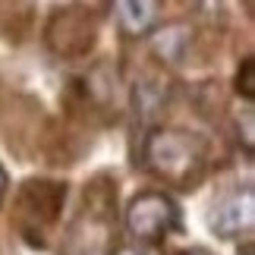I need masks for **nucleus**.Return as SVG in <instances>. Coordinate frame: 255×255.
<instances>
[{
    "label": "nucleus",
    "mask_w": 255,
    "mask_h": 255,
    "mask_svg": "<svg viewBox=\"0 0 255 255\" xmlns=\"http://www.w3.org/2000/svg\"><path fill=\"white\" fill-rule=\"evenodd\" d=\"M117 233V186L104 176L85 189L79 211L73 214L70 227L63 233L60 255H111Z\"/></svg>",
    "instance_id": "2"
},
{
    "label": "nucleus",
    "mask_w": 255,
    "mask_h": 255,
    "mask_svg": "<svg viewBox=\"0 0 255 255\" xmlns=\"http://www.w3.org/2000/svg\"><path fill=\"white\" fill-rule=\"evenodd\" d=\"M211 230L221 240H240V237H252L255 227V192L252 183L237 186V189L218 195L214 208L208 214Z\"/></svg>",
    "instance_id": "5"
},
{
    "label": "nucleus",
    "mask_w": 255,
    "mask_h": 255,
    "mask_svg": "<svg viewBox=\"0 0 255 255\" xmlns=\"http://www.w3.org/2000/svg\"><path fill=\"white\" fill-rule=\"evenodd\" d=\"M111 255H161V246H148V243H123V246H114Z\"/></svg>",
    "instance_id": "9"
},
{
    "label": "nucleus",
    "mask_w": 255,
    "mask_h": 255,
    "mask_svg": "<svg viewBox=\"0 0 255 255\" xmlns=\"http://www.w3.org/2000/svg\"><path fill=\"white\" fill-rule=\"evenodd\" d=\"M126 233L135 243H148V246H161L170 233L180 230V205H176L167 192L158 189H145L139 195H132V202L126 205Z\"/></svg>",
    "instance_id": "3"
},
{
    "label": "nucleus",
    "mask_w": 255,
    "mask_h": 255,
    "mask_svg": "<svg viewBox=\"0 0 255 255\" xmlns=\"http://www.w3.org/2000/svg\"><path fill=\"white\" fill-rule=\"evenodd\" d=\"M76 6H79V9H85V13H92V16H98L101 9H107V6H111V0H76Z\"/></svg>",
    "instance_id": "10"
},
{
    "label": "nucleus",
    "mask_w": 255,
    "mask_h": 255,
    "mask_svg": "<svg viewBox=\"0 0 255 255\" xmlns=\"http://www.w3.org/2000/svg\"><path fill=\"white\" fill-rule=\"evenodd\" d=\"M199 3H202L205 9H211V6H218V3H221V0H199Z\"/></svg>",
    "instance_id": "12"
},
{
    "label": "nucleus",
    "mask_w": 255,
    "mask_h": 255,
    "mask_svg": "<svg viewBox=\"0 0 255 255\" xmlns=\"http://www.w3.org/2000/svg\"><path fill=\"white\" fill-rule=\"evenodd\" d=\"M3 195H6V173L0 167V202H3Z\"/></svg>",
    "instance_id": "11"
},
{
    "label": "nucleus",
    "mask_w": 255,
    "mask_h": 255,
    "mask_svg": "<svg viewBox=\"0 0 255 255\" xmlns=\"http://www.w3.org/2000/svg\"><path fill=\"white\" fill-rule=\"evenodd\" d=\"M237 92L246 98V101L255 98V60L252 57H246V60L240 63V70H237Z\"/></svg>",
    "instance_id": "8"
},
{
    "label": "nucleus",
    "mask_w": 255,
    "mask_h": 255,
    "mask_svg": "<svg viewBox=\"0 0 255 255\" xmlns=\"http://www.w3.org/2000/svg\"><path fill=\"white\" fill-rule=\"evenodd\" d=\"M95 35H98L95 16L79 6H70V9H60L51 19V25H47V47L57 57H82L95 44Z\"/></svg>",
    "instance_id": "6"
},
{
    "label": "nucleus",
    "mask_w": 255,
    "mask_h": 255,
    "mask_svg": "<svg viewBox=\"0 0 255 255\" xmlns=\"http://www.w3.org/2000/svg\"><path fill=\"white\" fill-rule=\"evenodd\" d=\"M180 255H211V252H205V249H192V252H180Z\"/></svg>",
    "instance_id": "13"
},
{
    "label": "nucleus",
    "mask_w": 255,
    "mask_h": 255,
    "mask_svg": "<svg viewBox=\"0 0 255 255\" xmlns=\"http://www.w3.org/2000/svg\"><path fill=\"white\" fill-rule=\"evenodd\" d=\"M111 6L117 13V25L129 38L151 35L161 16V0H111Z\"/></svg>",
    "instance_id": "7"
},
{
    "label": "nucleus",
    "mask_w": 255,
    "mask_h": 255,
    "mask_svg": "<svg viewBox=\"0 0 255 255\" xmlns=\"http://www.w3.org/2000/svg\"><path fill=\"white\" fill-rule=\"evenodd\" d=\"M66 199V183L57 180H25L22 189L16 195V224L25 233H38L41 237L44 230H51L57 218H60Z\"/></svg>",
    "instance_id": "4"
},
{
    "label": "nucleus",
    "mask_w": 255,
    "mask_h": 255,
    "mask_svg": "<svg viewBox=\"0 0 255 255\" xmlns=\"http://www.w3.org/2000/svg\"><path fill=\"white\" fill-rule=\"evenodd\" d=\"M142 167L164 180L173 189H195L208 170V145L202 135L176 126H151L145 129L139 148Z\"/></svg>",
    "instance_id": "1"
}]
</instances>
